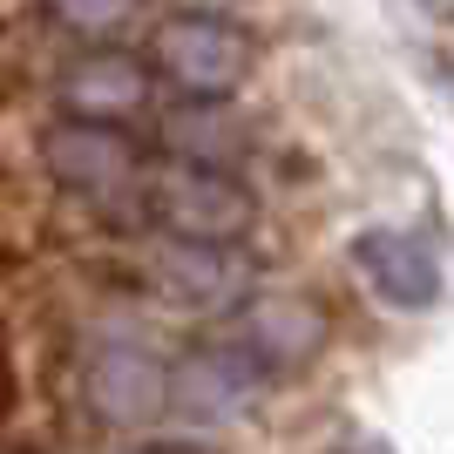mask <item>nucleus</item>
<instances>
[{"instance_id": "nucleus-1", "label": "nucleus", "mask_w": 454, "mask_h": 454, "mask_svg": "<svg viewBox=\"0 0 454 454\" xmlns=\"http://www.w3.org/2000/svg\"><path fill=\"white\" fill-rule=\"evenodd\" d=\"M143 210L163 224V238H197V245H245L258 224V197L231 170L204 163H163L143 184Z\"/></svg>"}, {"instance_id": "nucleus-2", "label": "nucleus", "mask_w": 454, "mask_h": 454, "mask_svg": "<svg viewBox=\"0 0 454 454\" xmlns=\"http://www.w3.org/2000/svg\"><path fill=\"white\" fill-rule=\"evenodd\" d=\"M143 285L150 299L197 312V319H224L258 292V265L238 245H197V238H156V251L143 258Z\"/></svg>"}, {"instance_id": "nucleus-3", "label": "nucleus", "mask_w": 454, "mask_h": 454, "mask_svg": "<svg viewBox=\"0 0 454 454\" xmlns=\"http://www.w3.org/2000/svg\"><path fill=\"white\" fill-rule=\"evenodd\" d=\"M265 400V373L238 346H184L163 360V414L184 427H238Z\"/></svg>"}, {"instance_id": "nucleus-4", "label": "nucleus", "mask_w": 454, "mask_h": 454, "mask_svg": "<svg viewBox=\"0 0 454 454\" xmlns=\"http://www.w3.org/2000/svg\"><path fill=\"white\" fill-rule=\"evenodd\" d=\"M41 163L61 190H75L89 204H115V197H143V150L122 122H55L41 136Z\"/></svg>"}, {"instance_id": "nucleus-5", "label": "nucleus", "mask_w": 454, "mask_h": 454, "mask_svg": "<svg viewBox=\"0 0 454 454\" xmlns=\"http://www.w3.org/2000/svg\"><path fill=\"white\" fill-rule=\"evenodd\" d=\"M156 68L184 95H238L258 68V41L224 14H176L156 27Z\"/></svg>"}, {"instance_id": "nucleus-6", "label": "nucleus", "mask_w": 454, "mask_h": 454, "mask_svg": "<svg viewBox=\"0 0 454 454\" xmlns=\"http://www.w3.org/2000/svg\"><path fill=\"white\" fill-rule=\"evenodd\" d=\"M82 400L102 427H156L163 420V360L143 340H102L82 360Z\"/></svg>"}, {"instance_id": "nucleus-7", "label": "nucleus", "mask_w": 454, "mask_h": 454, "mask_svg": "<svg viewBox=\"0 0 454 454\" xmlns=\"http://www.w3.org/2000/svg\"><path fill=\"white\" fill-rule=\"evenodd\" d=\"M325 340H333L325 312L312 299H292V292H278V299H258V292H251V299L231 312V346H238L258 373L312 366L325 353Z\"/></svg>"}, {"instance_id": "nucleus-8", "label": "nucleus", "mask_w": 454, "mask_h": 454, "mask_svg": "<svg viewBox=\"0 0 454 454\" xmlns=\"http://www.w3.org/2000/svg\"><path fill=\"white\" fill-rule=\"evenodd\" d=\"M55 102L82 122H129L150 102V61H136L129 48L95 41L89 55H75L55 75Z\"/></svg>"}, {"instance_id": "nucleus-9", "label": "nucleus", "mask_w": 454, "mask_h": 454, "mask_svg": "<svg viewBox=\"0 0 454 454\" xmlns=\"http://www.w3.org/2000/svg\"><path fill=\"white\" fill-rule=\"evenodd\" d=\"M163 156L170 163H204V170H238L251 150V122L231 109V95H184L163 109Z\"/></svg>"}, {"instance_id": "nucleus-10", "label": "nucleus", "mask_w": 454, "mask_h": 454, "mask_svg": "<svg viewBox=\"0 0 454 454\" xmlns=\"http://www.w3.org/2000/svg\"><path fill=\"white\" fill-rule=\"evenodd\" d=\"M366 271L380 278V292L400 305H427L434 299V258L414 245V238H387V231H373L366 238Z\"/></svg>"}, {"instance_id": "nucleus-11", "label": "nucleus", "mask_w": 454, "mask_h": 454, "mask_svg": "<svg viewBox=\"0 0 454 454\" xmlns=\"http://www.w3.org/2000/svg\"><path fill=\"white\" fill-rule=\"evenodd\" d=\"M41 14L95 48V41H115V35H122V27L143 14V0H41Z\"/></svg>"}, {"instance_id": "nucleus-12", "label": "nucleus", "mask_w": 454, "mask_h": 454, "mask_svg": "<svg viewBox=\"0 0 454 454\" xmlns=\"http://www.w3.org/2000/svg\"><path fill=\"white\" fill-rule=\"evenodd\" d=\"M136 454H210L204 441H143Z\"/></svg>"}, {"instance_id": "nucleus-13", "label": "nucleus", "mask_w": 454, "mask_h": 454, "mask_svg": "<svg viewBox=\"0 0 454 454\" xmlns=\"http://www.w3.org/2000/svg\"><path fill=\"white\" fill-rule=\"evenodd\" d=\"M170 7H184V14H231L238 0H170Z\"/></svg>"}, {"instance_id": "nucleus-14", "label": "nucleus", "mask_w": 454, "mask_h": 454, "mask_svg": "<svg viewBox=\"0 0 454 454\" xmlns=\"http://www.w3.org/2000/svg\"><path fill=\"white\" fill-rule=\"evenodd\" d=\"M14 265H20V245H14V231L0 224V278H7V271H14Z\"/></svg>"}, {"instance_id": "nucleus-15", "label": "nucleus", "mask_w": 454, "mask_h": 454, "mask_svg": "<svg viewBox=\"0 0 454 454\" xmlns=\"http://www.w3.org/2000/svg\"><path fill=\"white\" fill-rule=\"evenodd\" d=\"M0 360H14V325H7V312H0Z\"/></svg>"}, {"instance_id": "nucleus-16", "label": "nucleus", "mask_w": 454, "mask_h": 454, "mask_svg": "<svg viewBox=\"0 0 454 454\" xmlns=\"http://www.w3.org/2000/svg\"><path fill=\"white\" fill-rule=\"evenodd\" d=\"M7 454H48V448H41V441H20V448H7Z\"/></svg>"}, {"instance_id": "nucleus-17", "label": "nucleus", "mask_w": 454, "mask_h": 454, "mask_svg": "<svg viewBox=\"0 0 454 454\" xmlns=\"http://www.w3.org/2000/svg\"><path fill=\"white\" fill-rule=\"evenodd\" d=\"M0 176H7V163H0Z\"/></svg>"}]
</instances>
